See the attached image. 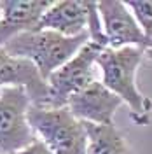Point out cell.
I'll use <instances>...</instances> for the list:
<instances>
[{
    "mask_svg": "<svg viewBox=\"0 0 152 154\" xmlns=\"http://www.w3.org/2000/svg\"><path fill=\"white\" fill-rule=\"evenodd\" d=\"M143 56L142 48L128 46L121 49L105 48L96 60L100 82L128 105L131 121L138 126H147L152 121V100L142 95L136 86V72Z\"/></svg>",
    "mask_w": 152,
    "mask_h": 154,
    "instance_id": "cell-1",
    "label": "cell"
},
{
    "mask_svg": "<svg viewBox=\"0 0 152 154\" xmlns=\"http://www.w3.org/2000/svg\"><path fill=\"white\" fill-rule=\"evenodd\" d=\"M86 42H89L87 32L77 37H65L51 30H35L11 38L2 51L9 56L32 61L42 79L47 81L53 72L75 56Z\"/></svg>",
    "mask_w": 152,
    "mask_h": 154,
    "instance_id": "cell-2",
    "label": "cell"
},
{
    "mask_svg": "<svg viewBox=\"0 0 152 154\" xmlns=\"http://www.w3.org/2000/svg\"><path fill=\"white\" fill-rule=\"evenodd\" d=\"M30 128L53 154H86V125L67 107L32 105L26 114Z\"/></svg>",
    "mask_w": 152,
    "mask_h": 154,
    "instance_id": "cell-3",
    "label": "cell"
},
{
    "mask_svg": "<svg viewBox=\"0 0 152 154\" xmlns=\"http://www.w3.org/2000/svg\"><path fill=\"white\" fill-rule=\"evenodd\" d=\"M105 48L95 42H86L72 60L47 77L49 98L44 107H65L74 95L100 81L96 60Z\"/></svg>",
    "mask_w": 152,
    "mask_h": 154,
    "instance_id": "cell-4",
    "label": "cell"
},
{
    "mask_svg": "<svg viewBox=\"0 0 152 154\" xmlns=\"http://www.w3.org/2000/svg\"><path fill=\"white\" fill-rule=\"evenodd\" d=\"M32 107L25 88L5 86L0 91V154H14L30 145L37 137L26 114Z\"/></svg>",
    "mask_w": 152,
    "mask_h": 154,
    "instance_id": "cell-5",
    "label": "cell"
},
{
    "mask_svg": "<svg viewBox=\"0 0 152 154\" xmlns=\"http://www.w3.org/2000/svg\"><path fill=\"white\" fill-rule=\"evenodd\" d=\"M98 14L102 19L103 33L110 49L142 48L145 51V37L138 26L133 12L121 0H102L96 2Z\"/></svg>",
    "mask_w": 152,
    "mask_h": 154,
    "instance_id": "cell-6",
    "label": "cell"
},
{
    "mask_svg": "<svg viewBox=\"0 0 152 154\" xmlns=\"http://www.w3.org/2000/svg\"><path fill=\"white\" fill-rule=\"evenodd\" d=\"M123 105L124 103L119 96H115L100 81H96L84 91L72 96L65 107L82 123L105 126L114 125V116Z\"/></svg>",
    "mask_w": 152,
    "mask_h": 154,
    "instance_id": "cell-7",
    "label": "cell"
},
{
    "mask_svg": "<svg viewBox=\"0 0 152 154\" xmlns=\"http://www.w3.org/2000/svg\"><path fill=\"white\" fill-rule=\"evenodd\" d=\"M49 0H0V49L16 35L38 30Z\"/></svg>",
    "mask_w": 152,
    "mask_h": 154,
    "instance_id": "cell-8",
    "label": "cell"
},
{
    "mask_svg": "<svg viewBox=\"0 0 152 154\" xmlns=\"http://www.w3.org/2000/svg\"><path fill=\"white\" fill-rule=\"evenodd\" d=\"M5 86L25 88L32 105H46L49 98L47 81L38 74L37 67L23 58H14L5 54L0 49V91Z\"/></svg>",
    "mask_w": 152,
    "mask_h": 154,
    "instance_id": "cell-9",
    "label": "cell"
},
{
    "mask_svg": "<svg viewBox=\"0 0 152 154\" xmlns=\"http://www.w3.org/2000/svg\"><path fill=\"white\" fill-rule=\"evenodd\" d=\"M89 7L87 0H61L53 2L40 19L38 30H51L65 37H77L87 32L89 21Z\"/></svg>",
    "mask_w": 152,
    "mask_h": 154,
    "instance_id": "cell-10",
    "label": "cell"
},
{
    "mask_svg": "<svg viewBox=\"0 0 152 154\" xmlns=\"http://www.w3.org/2000/svg\"><path fill=\"white\" fill-rule=\"evenodd\" d=\"M86 125L87 133V152L86 154H135L131 145L128 144L115 125Z\"/></svg>",
    "mask_w": 152,
    "mask_h": 154,
    "instance_id": "cell-11",
    "label": "cell"
},
{
    "mask_svg": "<svg viewBox=\"0 0 152 154\" xmlns=\"http://www.w3.org/2000/svg\"><path fill=\"white\" fill-rule=\"evenodd\" d=\"M133 12L138 26L145 37V49H152V0L147 2H126Z\"/></svg>",
    "mask_w": 152,
    "mask_h": 154,
    "instance_id": "cell-12",
    "label": "cell"
},
{
    "mask_svg": "<svg viewBox=\"0 0 152 154\" xmlns=\"http://www.w3.org/2000/svg\"><path fill=\"white\" fill-rule=\"evenodd\" d=\"M14 154H53V152L46 147V144L42 140L35 138L30 145H26L25 149H21V151H18V152H14Z\"/></svg>",
    "mask_w": 152,
    "mask_h": 154,
    "instance_id": "cell-13",
    "label": "cell"
},
{
    "mask_svg": "<svg viewBox=\"0 0 152 154\" xmlns=\"http://www.w3.org/2000/svg\"><path fill=\"white\" fill-rule=\"evenodd\" d=\"M145 56H147V58L152 61V49H145Z\"/></svg>",
    "mask_w": 152,
    "mask_h": 154,
    "instance_id": "cell-14",
    "label": "cell"
}]
</instances>
